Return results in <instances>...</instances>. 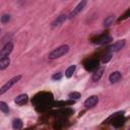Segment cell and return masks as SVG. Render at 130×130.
Segmentation results:
<instances>
[{"instance_id":"277c9868","label":"cell","mask_w":130,"mask_h":130,"mask_svg":"<svg viewBox=\"0 0 130 130\" xmlns=\"http://www.w3.org/2000/svg\"><path fill=\"white\" fill-rule=\"evenodd\" d=\"M85 4H86V1H81V2H79L77 5H76V7L75 8H73V10L69 13V15L67 16V18H69V19H71V18H73V17H75L83 8H84V6H85Z\"/></svg>"},{"instance_id":"5b68a950","label":"cell","mask_w":130,"mask_h":130,"mask_svg":"<svg viewBox=\"0 0 130 130\" xmlns=\"http://www.w3.org/2000/svg\"><path fill=\"white\" fill-rule=\"evenodd\" d=\"M99 102V98L96 95H91L88 99L85 100L84 102V107L85 108H93Z\"/></svg>"},{"instance_id":"e0dca14e","label":"cell","mask_w":130,"mask_h":130,"mask_svg":"<svg viewBox=\"0 0 130 130\" xmlns=\"http://www.w3.org/2000/svg\"><path fill=\"white\" fill-rule=\"evenodd\" d=\"M74 71H75V65H71V66H69V67L66 69V71H65V75H66V77H71V76L73 75Z\"/></svg>"},{"instance_id":"5bb4252c","label":"cell","mask_w":130,"mask_h":130,"mask_svg":"<svg viewBox=\"0 0 130 130\" xmlns=\"http://www.w3.org/2000/svg\"><path fill=\"white\" fill-rule=\"evenodd\" d=\"M98 65H99V62H98L96 60H89V61L85 64V68H86L87 70H92V69L96 68Z\"/></svg>"},{"instance_id":"7402d4cb","label":"cell","mask_w":130,"mask_h":130,"mask_svg":"<svg viewBox=\"0 0 130 130\" xmlns=\"http://www.w3.org/2000/svg\"><path fill=\"white\" fill-rule=\"evenodd\" d=\"M61 77H62V74H61L60 72H58V73H55V74L52 76V79H54V80H59V79H61Z\"/></svg>"},{"instance_id":"4fadbf2b","label":"cell","mask_w":130,"mask_h":130,"mask_svg":"<svg viewBox=\"0 0 130 130\" xmlns=\"http://www.w3.org/2000/svg\"><path fill=\"white\" fill-rule=\"evenodd\" d=\"M10 64V59L8 57L6 58H2L0 59V70H4L6 69Z\"/></svg>"},{"instance_id":"d6986e66","label":"cell","mask_w":130,"mask_h":130,"mask_svg":"<svg viewBox=\"0 0 130 130\" xmlns=\"http://www.w3.org/2000/svg\"><path fill=\"white\" fill-rule=\"evenodd\" d=\"M68 96L70 98V99H74V100H77V99H79L80 98V93L79 92H76V91H73V92H70L69 94H68Z\"/></svg>"},{"instance_id":"3957f363","label":"cell","mask_w":130,"mask_h":130,"mask_svg":"<svg viewBox=\"0 0 130 130\" xmlns=\"http://www.w3.org/2000/svg\"><path fill=\"white\" fill-rule=\"evenodd\" d=\"M12 49H13V44H12L11 42L5 44V45L3 46V48L0 50V59L8 57V55L12 52Z\"/></svg>"},{"instance_id":"2e32d148","label":"cell","mask_w":130,"mask_h":130,"mask_svg":"<svg viewBox=\"0 0 130 130\" xmlns=\"http://www.w3.org/2000/svg\"><path fill=\"white\" fill-rule=\"evenodd\" d=\"M22 127V121L20 119H14L12 122V128L14 130H19Z\"/></svg>"},{"instance_id":"8fae6325","label":"cell","mask_w":130,"mask_h":130,"mask_svg":"<svg viewBox=\"0 0 130 130\" xmlns=\"http://www.w3.org/2000/svg\"><path fill=\"white\" fill-rule=\"evenodd\" d=\"M111 41H112V38H111L109 35H104V36H102L101 38H99L95 43L99 44V45H105V44L110 43Z\"/></svg>"},{"instance_id":"9c48e42d","label":"cell","mask_w":130,"mask_h":130,"mask_svg":"<svg viewBox=\"0 0 130 130\" xmlns=\"http://www.w3.org/2000/svg\"><path fill=\"white\" fill-rule=\"evenodd\" d=\"M104 71H105V68H104V67L98 68V69L93 72V74H92V80H93V81H99V80L101 79V77L103 76Z\"/></svg>"},{"instance_id":"ba28073f","label":"cell","mask_w":130,"mask_h":130,"mask_svg":"<svg viewBox=\"0 0 130 130\" xmlns=\"http://www.w3.org/2000/svg\"><path fill=\"white\" fill-rule=\"evenodd\" d=\"M122 78V74L119 71H114L113 73H111V75L109 76V80L111 83H116L118 82L120 79Z\"/></svg>"},{"instance_id":"52a82bcc","label":"cell","mask_w":130,"mask_h":130,"mask_svg":"<svg viewBox=\"0 0 130 130\" xmlns=\"http://www.w3.org/2000/svg\"><path fill=\"white\" fill-rule=\"evenodd\" d=\"M27 100H28V95L26 93H22V94H19L18 96L15 98L14 102L16 105H19V106H22L24 104L27 103Z\"/></svg>"},{"instance_id":"ffe728a7","label":"cell","mask_w":130,"mask_h":130,"mask_svg":"<svg viewBox=\"0 0 130 130\" xmlns=\"http://www.w3.org/2000/svg\"><path fill=\"white\" fill-rule=\"evenodd\" d=\"M111 58H112V54H107V55H105V56L103 57L102 62H103V63H107V62H109V61L111 60Z\"/></svg>"},{"instance_id":"30bf717a","label":"cell","mask_w":130,"mask_h":130,"mask_svg":"<svg viewBox=\"0 0 130 130\" xmlns=\"http://www.w3.org/2000/svg\"><path fill=\"white\" fill-rule=\"evenodd\" d=\"M67 19V15L66 14H61L60 16H58L54 21H53V23H52V26H54V27H56V26H59L61 23H63L65 20Z\"/></svg>"},{"instance_id":"ac0fdd59","label":"cell","mask_w":130,"mask_h":130,"mask_svg":"<svg viewBox=\"0 0 130 130\" xmlns=\"http://www.w3.org/2000/svg\"><path fill=\"white\" fill-rule=\"evenodd\" d=\"M0 111H2L4 114L9 113V107L5 102H0Z\"/></svg>"},{"instance_id":"603a6c76","label":"cell","mask_w":130,"mask_h":130,"mask_svg":"<svg viewBox=\"0 0 130 130\" xmlns=\"http://www.w3.org/2000/svg\"><path fill=\"white\" fill-rule=\"evenodd\" d=\"M129 13H130V9H129V10H127V12H126V13H125V14L123 15V16H124L123 18H127V17H128V14H129Z\"/></svg>"},{"instance_id":"44dd1931","label":"cell","mask_w":130,"mask_h":130,"mask_svg":"<svg viewBox=\"0 0 130 130\" xmlns=\"http://www.w3.org/2000/svg\"><path fill=\"white\" fill-rule=\"evenodd\" d=\"M9 19H10V15H8V14H4L3 16H1L2 22H7V21H9Z\"/></svg>"},{"instance_id":"6da1fadb","label":"cell","mask_w":130,"mask_h":130,"mask_svg":"<svg viewBox=\"0 0 130 130\" xmlns=\"http://www.w3.org/2000/svg\"><path fill=\"white\" fill-rule=\"evenodd\" d=\"M69 51V47L67 45H62L56 49H54L50 54H49V59L53 60V59H57L60 58L62 56H64L65 54H67V52Z\"/></svg>"},{"instance_id":"9a60e30c","label":"cell","mask_w":130,"mask_h":130,"mask_svg":"<svg viewBox=\"0 0 130 130\" xmlns=\"http://www.w3.org/2000/svg\"><path fill=\"white\" fill-rule=\"evenodd\" d=\"M115 19H116V16H115V15H110V16H108V17L104 20V26H110V25H112V24L114 23Z\"/></svg>"},{"instance_id":"7c38bea8","label":"cell","mask_w":130,"mask_h":130,"mask_svg":"<svg viewBox=\"0 0 130 130\" xmlns=\"http://www.w3.org/2000/svg\"><path fill=\"white\" fill-rule=\"evenodd\" d=\"M119 114L120 113H118V115H116L115 118H114V120H113V125L115 127H120V126H122L124 124V119L122 117H120Z\"/></svg>"},{"instance_id":"8992f818","label":"cell","mask_w":130,"mask_h":130,"mask_svg":"<svg viewBox=\"0 0 130 130\" xmlns=\"http://www.w3.org/2000/svg\"><path fill=\"white\" fill-rule=\"evenodd\" d=\"M125 44H126V42H125L124 40H119V41H117L116 43H114L109 49H110L112 52H118V51H120L121 49L124 48Z\"/></svg>"},{"instance_id":"7a4b0ae2","label":"cell","mask_w":130,"mask_h":130,"mask_svg":"<svg viewBox=\"0 0 130 130\" xmlns=\"http://www.w3.org/2000/svg\"><path fill=\"white\" fill-rule=\"evenodd\" d=\"M20 78H21V76H20V75L14 76V77H13V78H11L10 80H8L4 85H2V87L0 88V95H1V94H3V93H5L8 89H10V88H11V87H12V86H13V85H14V84H15V83L20 79Z\"/></svg>"}]
</instances>
